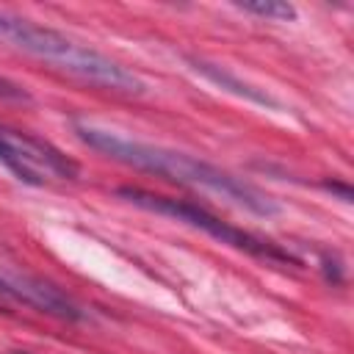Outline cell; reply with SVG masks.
Segmentation results:
<instances>
[{"label": "cell", "mask_w": 354, "mask_h": 354, "mask_svg": "<svg viewBox=\"0 0 354 354\" xmlns=\"http://www.w3.org/2000/svg\"><path fill=\"white\" fill-rule=\"evenodd\" d=\"M75 133L83 144H88L91 149H97L119 163H127L138 171H149V174H158L163 180H171V183L188 185V188L210 191L254 216H274L279 210L277 202L271 196H266L263 191H257L254 185H249V183L221 171L218 166L194 158V155H185V152H177L169 147H158V144H147L138 138H127L111 127H102L94 122H80V119H75Z\"/></svg>", "instance_id": "6da1fadb"}, {"label": "cell", "mask_w": 354, "mask_h": 354, "mask_svg": "<svg viewBox=\"0 0 354 354\" xmlns=\"http://www.w3.org/2000/svg\"><path fill=\"white\" fill-rule=\"evenodd\" d=\"M0 41L50 64L58 72H66L83 83H91L97 88H108V91H119V94H141L144 91V80L122 66L119 61L83 47L72 39H66L64 33L36 25L25 17L0 11Z\"/></svg>", "instance_id": "7a4b0ae2"}, {"label": "cell", "mask_w": 354, "mask_h": 354, "mask_svg": "<svg viewBox=\"0 0 354 354\" xmlns=\"http://www.w3.org/2000/svg\"><path fill=\"white\" fill-rule=\"evenodd\" d=\"M116 194H119L122 199H127V202L144 207V210H152V213L177 218V221H183V224H188V227H196V230L207 232L210 238H216L218 243H227V246H232V249H241V252H246V254H252V257H260V260H266V263H282V266H285V263H288V266L296 263V260H293L285 249H279L277 243L263 241V238H257V235H252V232H246V230H241V227H235V224H230V221H221L218 216H213L210 210H205V207H199V205H194V202L171 199V196H158V194H149V191H141V188H130V185L119 188Z\"/></svg>", "instance_id": "3957f363"}, {"label": "cell", "mask_w": 354, "mask_h": 354, "mask_svg": "<svg viewBox=\"0 0 354 354\" xmlns=\"http://www.w3.org/2000/svg\"><path fill=\"white\" fill-rule=\"evenodd\" d=\"M0 163L22 183L41 185L47 180H72L77 177V163L66 158L53 144L0 124Z\"/></svg>", "instance_id": "277c9868"}, {"label": "cell", "mask_w": 354, "mask_h": 354, "mask_svg": "<svg viewBox=\"0 0 354 354\" xmlns=\"http://www.w3.org/2000/svg\"><path fill=\"white\" fill-rule=\"evenodd\" d=\"M241 11L246 14H254V17H263V19H274V22H288V19H296V8L290 3H282V0H249V3H235Z\"/></svg>", "instance_id": "5b68a950"}, {"label": "cell", "mask_w": 354, "mask_h": 354, "mask_svg": "<svg viewBox=\"0 0 354 354\" xmlns=\"http://www.w3.org/2000/svg\"><path fill=\"white\" fill-rule=\"evenodd\" d=\"M0 100H3V102H28L30 94H28L19 83H14V80H8V77H0Z\"/></svg>", "instance_id": "8992f818"}]
</instances>
